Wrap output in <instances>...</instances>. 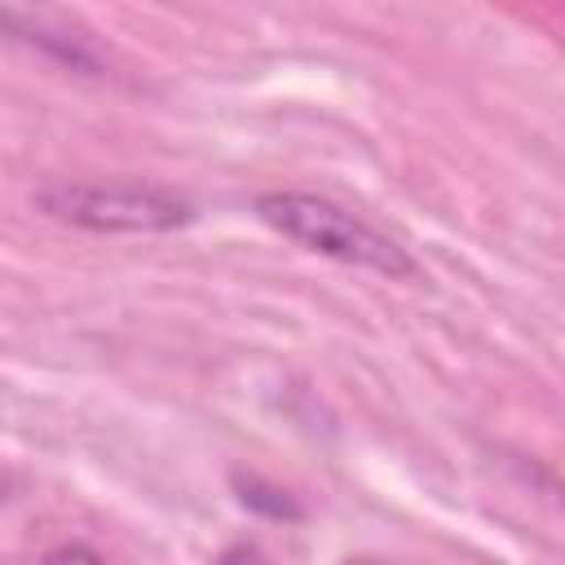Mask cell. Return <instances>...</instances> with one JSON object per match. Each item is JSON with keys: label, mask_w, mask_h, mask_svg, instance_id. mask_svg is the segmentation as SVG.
<instances>
[{"label": "cell", "mask_w": 565, "mask_h": 565, "mask_svg": "<svg viewBox=\"0 0 565 565\" xmlns=\"http://www.w3.org/2000/svg\"><path fill=\"white\" fill-rule=\"evenodd\" d=\"M256 212L282 238H291L309 252H322L331 260L375 269L384 278H411L415 274V260L406 256V247H397L388 234H380L375 225H366L362 216H353L349 207H340L331 199L282 190V194H260Z\"/></svg>", "instance_id": "obj_1"}, {"label": "cell", "mask_w": 565, "mask_h": 565, "mask_svg": "<svg viewBox=\"0 0 565 565\" xmlns=\"http://www.w3.org/2000/svg\"><path fill=\"white\" fill-rule=\"evenodd\" d=\"M40 203L75 225L88 230H172L190 216V207L163 190L146 185H53Z\"/></svg>", "instance_id": "obj_2"}, {"label": "cell", "mask_w": 565, "mask_h": 565, "mask_svg": "<svg viewBox=\"0 0 565 565\" xmlns=\"http://www.w3.org/2000/svg\"><path fill=\"white\" fill-rule=\"evenodd\" d=\"M40 565H102V556H97L93 547H79V543H71V547H57V552H49Z\"/></svg>", "instance_id": "obj_3"}, {"label": "cell", "mask_w": 565, "mask_h": 565, "mask_svg": "<svg viewBox=\"0 0 565 565\" xmlns=\"http://www.w3.org/2000/svg\"><path fill=\"white\" fill-rule=\"evenodd\" d=\"M349 565H380V561H349Z\"/></svg>", "instance_id": "obj_4"}, {"label": "cell", "mask_w": 565, "mask_h": 565, "mask_svg": "<svg viewBox=\"0 0 565 565\" xmlns=\"http://www.w3.org/2000/svg\"><path fill=\"white\" fill-rule=\"evenodd\" d=\"M0 499H4V477H0Z\"/></svg>", "instance_id": "obj_5"}]
</instances>
